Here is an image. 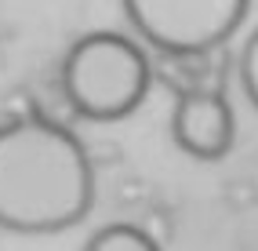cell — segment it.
Instances as JSON below:
<instances>
[{
    "label": "cell",
    "instance_id": "1",
    "mask_svg": "<svg viewBox=\"0 0 258 251\" xmlns=\"http://www.w3.org/2000/svg\"><path fill=\"white\" fill-rule=\"evenodd\" d=\"M95 208V164L80 135L26 109L0 120V229L66 233Z\"/></svg>",
    "mask_w": 258,
    "mask_h": 251
},
{
    "label": "cell",
    "instance_id": "2",
    "mask_svg": "<svg viewBox=\"0 0 258 251\" xmlns=\"http://www.w3.org/2000/svg\"><path fill=\"white\" fill-rule=\"evenodd\" d=\"M62 95L80 120L113 124L146 102L153 66L139 40L113 29L84 33L62 58Z\"/></svg>",
    "mask_w": 258,
    "mask_h": 251
},
{
    "label": "cell",
    "instance_id": "3",
    "mask_svg": "<svg viewBox=\"0 0 258 251\" xmlns=\"http://www.w3.org/2000/svg\"><path fill=\"white\" fill-rule=\"evenodd\" d=\"M131 29L167 58H204L244 26L251 0H120Z\"/></svg>",
    "mask_w": 258,
    "mask_h": 251
},
{
    "label": "cell",
    "instance_id": "4",
    "mask_svg": "<svg viewBox=\"0 0 258 251\" xmlns=\"http://www.w3.org/2000/svg\"><path fill=\"white\" fill-rule=\"evenodd\" d=\"M171 139L193 160H222L236 142V113L218 88H185L171 113Z\"/></svg>",
    "mask_w": 258,
    "mask_h": 251
},
{
    "label": "cell",
    "instance_id": "5",
    "mask_svg": "<svg viewBox=\"0 0 258 251\" xmlns=\"http://www.w3.org/2000/svg\"><path fill=\"white\" fill-rule=\"evenodd\" d=\"M84 251H164V247L142 226L113 222V226H102L98 233H91V240L84 244Z\"/></svg>",
    "mask_w": 258,
    "mask_h": 251
},
{
    "label": "cell",
    "instance_id": "6",
    "mask_svg": "<svg viewBox=\"0 0 258 251\" xmlns=\"http://www.w3.org/2000/svg\"><path fill=\"white\" fill-rule=\"evenodd\" d=\"M236 73H240V88H244V98H247V102L254 106V113H258V29L244 40V47H240Z\"/></svg>",
    "mask_w": 258,
    "mask_h": 251
}]
</instances>
